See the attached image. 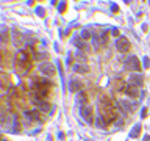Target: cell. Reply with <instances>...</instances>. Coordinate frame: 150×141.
I'll return each mask as SVG.
<instances>
[{"instance_id": "1", "label": "cell", "mask_w": 150, "mask_h": 141, "mask_svg": "<svg viewBox=\"0 0 150 141\" xmlns=\"http://www.w3.org/2000/svg\"><path fill=\"white\" fill-rule=\"evenodd\" d=\"M98 116L106 122V125H110L116 121L117 113H116L114 103L108 96H102L100 100H98Z\"/></svg>"}, {"instance_id": "2", "label": "cell", "mask_w": 150, "mask_h": 141, "mask_svg": "<svg viewBox=\"0 0 150 141\" xmlns=\"http://www.w3.org/2000/svg\"><path fill=\"white\" fill-rule=\"evenodd\" d=\"M50 89H52V83L49 80H44V78H38L33 82V91H35V96L39 97V99H47L50 94Z\"/></svg>"}, {"instance_id": "3", "label": "cell", "mask_w": 150, "mask_h": 141, "mask_svg": "<svg viewBox=\"0 0 150 141\" xmlns=\"http://www.w3.org/2000/svg\"><path fill=\"white\" fill-rule=\"evenodd\" d=\"M14 63H16V68H17L19 72L27 74L28 70L31 69V63H33V61H31L30 55H28L25 50H21L16 55V58H14Z\"/></svg>"}, {"instance_id": "4", "label": "cell", "mask_w": 150, "mask_h": 141, "mask_svg": "<svg viewBox=\"0 0 150 141\" xmlns=\"http://www.w3.org/2000/svg\"><path fill=\"white\" fill-rule=\"evenodd\" d=\"M125 68L130 69V70H134V72H139L142 66H141V61H139L138 56L131 55V56H128V58L125 60Z\"/></svg>"}, {"instance_id": "5", "label": "cell", "mask_w": 150, "mask_h": 141, "mask_svg": "<svg viewBox=\"0 0 150 141\" xmlns=\"http://www.w3.org/2000/svg\"><path fill=\"white\" fill-rule=\"evenodd\" d=\"M116 47H117V50H119L120 53H128V52L131 50V44H130V41L127 39V38H124V36H119V38H117V41H116Z\"/></svg>"}, {"instance_id": "6", "label": "cell", "mask_w": 150, "mask_h": 141, "mask_svg": "<svg viewBox=\"0 0 150 141\" xmlns=\"http://www.w3.org/2000/svg\"><path fill=\"white\" fill-rule=\"evenodd\" d=\"M80 113H81L83 119L86 121L88 124H94V111H92V107L91 105L80 107Z\"/></svg>"}, {"instance_id": "7", "label": "cell", "mask_w": 150, "mask_h": 141, "mask_svg": "<svg viewBox=\"0 0 150 141\" xmlns=\"http://www.w3.org/2000/svg\"><path fill=\"white\" fill-rule=\"evenodd\" d=\"M72 44L77 47V49L80 50V52H89V46H88V42L83 39L81 36H78V35H75L74 38H72Z\"/></svg>"}, {"instance_id": "8", "label": "cell", "mask_w": 150, "mask_h": 141, "mask_svg": "<svg viewBox=\"0 0 150 141\" xmlns=\"http://www.w3.org/2000/svg\"><path fill=\"white\" fill-rule=\"evenodd\" d=\"M39 70L44 75H47V77H53V75L56 74V68L53 64H50V63H42L39 66Z\"/></svg>"}, {"instance_id": "9", "label": "cell", "mask_w": 150, "mask_h": 141, "mask_svg": "<svg viewBox=\"0 0 150 141\" xmlns=\"http://www.w3.org/2000/svg\"><path fill=\"white\" fill-rule=\"evenodd\" d=\"M128 85H131V86H142L144 85V77L141 75L139 72L138 74H131L130 78H128Z\"/></svg>"}, {"instance_id": "10", "label": "cell", "mask_w": 150, "mask_h": 141, "mask_svg": "<svg viewBox=\"0 0 150 141\" xmlns=\"http://www.w3.org/2000/svg\"><path fill=\"white\" fill-rule=\"evenodd\" d=\"M69 91H72V93L83 91V83L80 82V80H77V78H72L69 82Z\"/></svg>"}, {"instance_id": "11", "label": "cell", "mask_w": 150, "mask_h": 141, "mask_svg": "<svg viewBox=\"0 0 150 141\" xmlns=\"http://www.w3.org/2000/svg\"><path fill=\"white\" fill-rule=\"evenodd\" d=\"M35 103L39 107L41 111H50V108H52V105L45 100V99H39V97H36V96H35Z\"/></svg>"}, {"instance_id": "12", "label": "cell", "mask_w": 150, "mask_h": 141, "mask_svg": "<svg viewBox=\"0 0 150 141\" xmlns=\"http://www.w3.org/2000/svg\"><path fill=\"white\" fill-rule=\"evenodd\" d=\"M122 93L127 94V96H130V97H138V88L131 86V85H127V86L122 88Z\"/></svg>"}, {"instance_id": "13", "label": "cell", "mask_w": 150, "mask_h": 141, "mask_svg": "<svg viewBox=\"0 0 150 141\" xmlns=\"http://www.w3.org/2000/svg\"><path fill=\"white\" fill-rule=\"evenodd\" d=\"M88 100H89V97H88V94L84 93V91H80V93H77V103H78L80 107L88 105Z\"/></svg>"}, {"instance_id": "14", "label": "cell", "mask_w": 150, "mask_h": 141, "mask_svg": "<svg viewBox=\"0 0 150 141\" xmlns=\"http://www.w3.org/2000/svg\"><path fill=\"white\" fill-rule=\"evenodd\" d=\"M119 107L122 108V111H125V113H133L134 111V105H131V102H127V100H120Z\"/></svg>"}, {"instance_id": "15", "label": "cell", "mask_w": 150, "mask_h": 141, "mask_svg": "<svg viewBox=\"0 0 150 141\" xmlns=\"http://www.w3.org/2000/svg\"><path fill=\"white\" fill-rule=\"evenodd\" d=\"M72 69H74V72H77V74H88V72H89V68H88V66L77 64V63L72 66Z\"/></svg>"}, {"instance_id": "16", "label": "cell", "mask_w": 150, "mask_h": 141, "mask_svg": "<svg viewBox=\"0 0 150 141\" xmlns=\"http://www.w3.org/2000/svg\"><path fill=\"white\" fill-rule=\"evenodd\" d=\"M139 133H141V125L136 124V125L133 127V130L130 132V136H131V138H136V136H139Z\"/></svg>"}, {"instance_id": "17", "label": "cell", "mask_w": 150, "mask_h": 141, "mask_svg": "<svg viewBox=\"0 0 150 141\" xmlns=\"http://www.w3.org/2000/svg\"><path fill=\"white\" fill-rule=\"evenodd\" d=\"M8 86V78L3 77V75H0V89L2 88H6Z\"/></svg>"}, {"instance_id": "18", "label": "cell", "mask_w": 150, "mask_h": 141, "mask_svg": "<svg viewBox=\"0 0 150 141\" xmlns=\"http://www.w3.org/2000/svg\"><path fill=\"white\" fill-rule=\"evenodd\" d=\"M142 68H145V69L150 68V58H149V56H144V60H142Z\"/></svg>"}, {"instance_id": "19", "label": "cell", "mask_w": 150, "mask_h": 141, "mask_svg": "<svg viewBox=\"0 0 150 141\" xmlns=\"http://www.w3.org/2000/svg\"><path fill=\"white\" fill-rule=\"evenodd\" d=\"M81 38H83V39H84V41H88V39H91V33H89L88 30H83V31H81Z\"/></svg>"}, {"instance_id": "20", "label": "cell", "mask_w": 150, "mask_h": 141, "mask_svg": "<svg viewBox=\"0 0 150 141\" xmlns=\"http://www.w3.org/2000/svg\"><path fill=\"white\" fill-rule=\"evenodd\" d=\"M83 53H84V52H78V53H77V58H78V61H81V63L88 61V58H86V56H84Z\"/></svg>"}, {"instance_id": "21", "label": "cell", "mask_w": 150, "mask_h": 141, "mask_svg": "<svg viewBox=\"0 0 150 141\" xmlns=\"http://www.w3.org/2000/svg\"><path fill=\"white\" fill-rule=\"evenodd\" d=\"M59 13H63V11H66V2H64V0H63V2H61V5H59Z\"/></svg>"}, {"instance_id": "22", "label": "cell", "mask_w": 150, "mask_h": 141, "mask_svg": "<svg viewBox=\"0 0 150 141\" xmlns=\"http://www.w3.org/2000/svg\"><path fill=\"white\" fill-rule=\"evenodd\" d=\"M111 35H112V36H119V30H117V28H112V30H111Z\"/></svg>"}, {"instance_id": "23", "label": "cell", "mask_w": 150, "mask_h": 141, "mask_svg": "<svg viewBox=\"0 0 150 141\" xmlns=\"http://www.w3.org/2000/svg\"><path fill=\"white\" fill-rule=\"evenodd\" d=\"M36 13H39V14H41V17H44V14H45V11H44L42 8H38V9H36Z\"/></svg>"}, {"instance_id": "24", "label": "cell", "mask_w": 150, "mask_h": 141, "mask_svg": "<svg viewBox=\"0 0 150 141\" xmlns=\"http://www.w3.org/2000/svg\"><path fill=\"white\" fill-rule=\"evenodd\" d=\"M111 9L112 11H119V6H117V5H111Z\"/></svg>"}, {"instance_id": "25", "label": "cell", "mask_w": 150, "mask_h": 141, "mask_svg": "<svg viewBox=\"0 0 150 141\" xmlns=\"http://www.w3.org/2000/svg\"><path fill=\"white\" fill-rule=\"evenodd\" d=\"M141 115H142L141 118H145V116H147V110H145V108H144V110H142V113H141Z\"/></svg>"}, {"instance_id": "26", "label": "cell", "mask_w": 150, "mask_h": 141, "mask_svg": "<svg viewBox=\"0 0 150 141\" xmlns=\"http://www.w3.org/2000/svg\"><path fill=\"white\" fill-rule=\"evenodd\" d=\"M144 141H150V136H149V135H145V136H144Z\"/></svg>"}, {"instance_id": "27", "label": "cell", "mask_w": 150, "mask_h": 141, "mask_svg": "<svg viewBox=\"0 0 150 141\" xmlns=\"http://www.w3.org/2000/svg\"><path fill=\"white\" fill-rule=\"evenodd\" d=\"M125 2H131V0H125Z\"/></svg>"}, {"instance_id": "28", "label": "cell", "mask_w": 150, "mask_h": 141, "mask_svg": "<svg viewBox=\"0 0 150 141\" xmlns=\"http://www.w3.org/2000/svg\"><path fill=\"white\" fill-rule=\"evenodd\" d=\"M149 3H150V0H149Z\"/></svg>"}]
</instances>
